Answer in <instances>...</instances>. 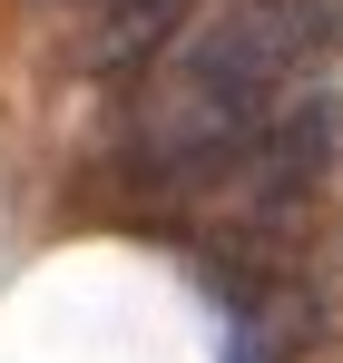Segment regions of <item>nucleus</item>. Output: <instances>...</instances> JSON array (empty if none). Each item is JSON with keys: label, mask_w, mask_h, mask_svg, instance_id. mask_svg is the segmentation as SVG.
Instances as JSON below:
<instances>
[{"label": "nucleus", "mask_w": 343, "mask_h": 363, "mask_svg": "<svg viewBox=\"0 0 343 363\" xmlns=\"http://www.w3.org/2000/svg\"><path fill=\"white\" fill-rule=\"evenodd\" d=\"M196 10H206V0H108L99 40H89V69H99V79H147V69L186 40Z\"/></svg>", "instance_id": "f257e3e1"}, {"label": "nucleus", "mask_w": 343, "mask_h": 363, "mask_svg": "<svg viewBox=\"0 0 343 363\" xmlns=\"http://www.w3.org/2000/svg\"><path fill=\"white\" fill-rule=\"evenodd\" d=\"M79 10H108V0H79Z\"/></svg>", "instance_id": "f03ea898"}]
</instances>
